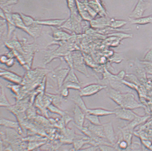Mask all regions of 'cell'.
<instances>
[{"mask_svg": "<svg viewBox=\"0 0 152 151\" xmlns=\"http://www.w3.org/2000/svg\"><path fill=\"white\" fill-rule=\"evenodd\" d=\"M150 116H140L138 115L136 116L133 120L131 121L130 123L126 126L129 129L134 131L135 128L145 122L147 120L150 118Z\"/></svg>", "mask_w": 152, "mask_h": 151, "instance_id": "obj_15", "label": "cell"}, {"mask_svg": "<svg viewBox=\"0 0 152 151\" xmlns=\"http://www.w3.org/2000/svg\"><path fill=\"white\" fill-rule=\"evenodd\" d=\"M20 14L26 27H29L36 23V20H35L32 17L24 14L22 13Z\"/></svg>", "mask_w": 152, "mask_h": 151, "instance_id": "obj_25", "label": "cell"}, {"mask_svg": "<svg viewBox=\"0 0 152 151\" xmlns=\"http://www.w3.org/2000/svg\"><path fill=\"white\" fill-rule=\"evenodd\" d=\"M1 77L14 84L20 85L23 81L21 76L15 73L4 69H1Z\"/></svg>", "mask_w": 152, "mask_h": 151, "instance_id": "obj_8", "label": "cell"}, {"mask_svg": "<svg viewBox=\"0 0 152 151\" xmlns=\"http://www.w3.org/2000/svg\"><path fill=\"white\" fill-rule=\"evenodd\" d=\"M71 53L73 59V69L89 77L90 76L83 54L81 52L78 51L72 52Z\"/></svg>", "mask_w": 152, "mask_h": 151, "instance_id": "obj_3", "label": "cell"}, {"mask_svg": "<svg viewBox=\"0 0 152 151\" xmlns=\"http://www.w3.org/2000/svg\"><path fill=\"white\" fill-rule=\"evenodd\" d=\"M12 17L14 24L17 28L25 30L26 27L24 25L20 13H12Z\"/></svg>", "mask_w": 152, "mask_h": 151, "instance_id": "obj_22", "label": "cell"}, {"mask_svg": "<svg viewBox=\"0 0 152 151\" xmlns=\"http://www.w3.org/2000/svg\"><path fill=\"white\" fill-rule=\"evenodd\" d=\"M82 85H80L76 83L71 82L64 83L62 87H66L69 89H72L75 90H80L81 89ZM61 87V88H62Z\"/></svg>", "mask_w": 152, "mask_h": 151, "instance_id": "obj_30", "label": "cell"}, {"mask_svg": "<svg viewBox=\"0 0 152 151\" xmlns=\"http://www.w3.org/2000/svg\"><path fill=\"white\" fill-rule=\"evenodd\" d=\"M102 125L106 139L111 145L114 146L116 143V137L112 121L104 123Z\"/></svg>", "mask_w": 152, "mask_h": 151, "instance_id": "obj_7", "label": "cell"}, {"mask_svg": "<svg viewBox=\"0 0 152 151\" xmlns=\"http://www.w3.org/2000/svg\"><path fill=\"white\" fill-rule=\"evenodd\" d=\"M99 148L100 151H118L113 145L102 144L99 145Z\"/></svg>", "mask_w": 152, "mask_h": 151, "instance_id": "obj_31", "label": "cell"}, {"mask_svg": "<svg viewBox=\"0 0 152 151\" xmlns=\"http://www.w3.org/2000/svg\"><path fill=\"white\" fill-rule=\"evenodd\" d=\"M15 58H9L5 65L8 67H11L15 65Z\"/></svg>", "mask_w": 152, "mask_h": 151, "instance_id": "obj_37", "label": "cell"}, {"mask_svg": "<svg viewBox=\"0 0 152 151\" xmlns=\"http://www.w3.org/2000/svg\"><path fill=\"white\" fill-rule=\"evenodd\" d=\"M60 91V95L64 99L67 98L69 94V90L66 87H62L59 90Z\"/></svg>", "mask_w": 152, "mask_h": 151, "instance_id": "obj_34", "label": "cell"}, {"mask_svg": "<svg viewBox=\"0 0 152 151\" xmlns=\"http://www.w3.org/2000/svg\"><path fill=\"white\" fill-rule=\"evenodd\" d=\"M87 126L90 131L96 136L99 138L106 139L102 124L101 125H95L88 122V124Z\"/></svg>", "mask_w": 152, "mask_h": 151, "instance_id": "obj_16", "label": "cell"}, {"mask_svg": "<svg viewBox=\"0 0 152 151\" xmlns=\"http://www.w3.org/2000/svg\"><path fill=\"white\" fill-rule=\"evenodd\" d=\"M0 124L1 126H4L10 129H14L19 131L20 126L17 121L1 118L0 120Z\"/></svg>", "mask_w": 152, "mask_h": 151, "instance_id": "obj_19", "label": "cell"}, {"mask_svg": "<svg viewBox=\"0 0 152 151\" xmlns=\"http://www.w3.org/2000/svg\"><path fill=\"white\" fill-rule=\"evenodd\" d=\"M43 27V26L36 23L30 27H26L24 32L36 39L41 36Z\"/></svg>", "mask_w": 152, "mask_h": 151, "instance_id": "obj_13", "label": "cell"}, {"mask_svg": "<svg viewBox=\"0 0 152 151\" xmlns=\"http://www.w3.org/2000/svg\"><path fill=\"white\" fill-rule=\"evenodd\" d=\"M93 114L98 117H102L114 114V111L107 110L102 108L88 109L86 113Z\"/></svg>", "mask_w": 152, "mask_h": 151, "instance_id": "obj_17", "label": "cell"}, {"mask_svg": "<svg viewBox=\"0 0 152 151\" xmlns=\"http://www.w3.org/2000/svg\"><path fill=\"white\" fill-rule=\"evenodd\" d=\"M86 119L88 122L95 125H101V124L99 117L89 113H86Z\"/></svg>", "mask_w": 152, "mask_h": 151, "instance_id": "obj_29", "label": "cell"}, {"mask_svg": "<svg viewBox=\"0 0 152 151\" xmlns=\"http://www.w3.org/2000/svg\"><path fill=\"white\" fill-rule=\"evenodd\" d=\"M107 86L100 84H93L82 88L79 94L82 97H89L96 94L103 90L107 88Z\"/></svg>", "mask_w": 152, "mask_h": 151, "instance_id": "obj_4", "label": "cell"}, {"mask_svg": "<svg viewBox=\"0 0 152 151\" xmlns=\"http://www.w3.org/2000/svg\"><path fill=\"white\" fill-rule=\"evenodd\" d=\"M48 110L52 113L58 114L63 117L67 113L62 111L60 108L51 103L48 107Z\"/></svg>", "mask_w": 152, "mask_h": 151, "instance_id": "obj_27", "label": "cell"}, {"mask_svg": "<svg viewBox=\"0 0 152 151\" xmlns=\"http://www.w3.org/2000/svg\"><path fill=\"white\" fill-rule=\"evenodd\" d=\"M129 22L132 24H138V25H145L151 23L152 22V16L142 17L141 18L136 19L129 18Z\"/></svg>", "mask_w": 152, "mask_h": 151, "instance_id": "obj_21", "label": "cell"}, {"mask_svg": "<svg viewBox=\"0 0 152 151\" xmlns=\"http://www.w3.org/2000/svg\"></svg>", "mask_w": 152, "mask_h": 151, "instance_id": "obj_39", "label": "cell"}, {"mask_svg": "<svg viewBox=\"0 0 152 151\" xmlns=\"http://www.w3.org/2000/svg\"><path fill=\"white\" fill-rule=\"evenodd\" d=\"M149 6V3L147 1H139L134 9L129 15V18L136 19L142 17L145 10Z\"/></svg>", "mask_w": 152, "mask_h": 151, "instance_id": "obj_6", "label": "cell"}, {"mask_svg": "<svg viewBox=\"0 0 152 151\" xmlns=\"http://www.w3.org/2000/svg\"><path fill=\"white\" fill-rule=\"evenodd\" d=\"M113 111L117 118L130 122L133 120L137 115L132 110L120 106L116 107Z\"/></svg>", "mask_w": 152, "mask_h": 151, "instance_id": "obj_5", "label": "cell"}, {"mask_svg": "<svg viewBox=\"0 0 152 151\" xmlns=\"http://www.w3.org/2000/svg\"><path fill=\"white\" fill-rule=\"evenodd\" d=\"M130 151H145L140 144L137 142L132 143Z\"/></svg>", "mask_w": 152, "mask_h": 151, "instance_id": "obj_32", "label": "cell"}, {"mask_svg": "<svg viewBox=\"0 0 152 151\" xmlns=\"http://www.w3.org/2000/svg\"><path fill=\"white\" fill-rule=\"evenodd\" d=\"M143 61L145 62H152V48L147 53Z\"/></svg>", "mask_w": 152, "mask_h": 151, "instance_id": "obj_36", "label": "cell"}, {"mask_svg": "<svg viewBox=\"0 0 152 151\" xmlns=\"http://www.w3.org/2000/svg\"><path fill=\"white\" fill-rule=\"evenodd\" d=\"M73 120L76 126L83 127L86 119V113L77 105H75L73 109Z\"/></svg>", "mask_w": 152, "mask_h": 151, "instance_id": "obj_10", "label": "cell"}, {"mask_svg": "<svg viewBox=\"0 0 152 151\" xmlns=\"http://www.w3.org/2000/svg\"><path fill=\"white\" fill-rule=\"evenodd\" d=\"M52 30V37L54 41H58L68 40L72 37L70 34L61 30L58 27H51Z\"/></svg>", "mask_w": 152, "mask_h": 151, "instance_id": "obj_11", "label": "cell"}, {"mask_svg": "<svg viewBox=\"0 0 152 151\" xmlns=\"http://www.w3.org/2000/svg\"><path fill=\"white\" fill-rule=\"evenodd\" d=\"M8 59V57L6 54L1 55V58H0L1 63V64H6Z\"/></svg>", "mask_w": 152, "mask_h": 151, "instance_id": "obj_38", "label": "cell"}, {"mask_svg": "<svg viewBox=\"0 0 152 151\" xmlns=\"http://www.w3.org/2000/svg\"><path fill=\"white\" fill-rule=\"evenodd\" d=\"M60 65L50 72V77L57 84L58 90L62 87L70 69L63 57L60 58Z\"/></svg>", "mask_w": 152, "mask_h": 151, "instance_id": "obj_1", "label": "cell"}, {"mask_svg": "<svg viewBox=\"0 0 152 151\" xmlns=\"http://www.w3.org/2000/svg\"><path fill=\"white\" fill-rule=\"evenodd\" d=\"M118 106L132 110L144 107L136 100L133 94L129 92L122 93L121 100Z\"/></svg>", "mask_w": 152, "mask_h": 151, "instance_id": "obj_2", "label": "cell"}, {"mask_svg": "<svg viewBox=\"0 0 152 151\" xmlns=\"http://www.w3.org/2000/svg\"><path fill=\"white\" fill-rule=\"evenodd\" d=\"M47 95L51 99L52 103L60 108V105L61 103L63 98L60 95H55L53 94L48 93Z\"/></svg>", "mask_w": 152, "mask_h": 151, "instance_id": "obj_26", "label": "cell"}, {"mask_svg": "<svg viewBox=\"0 0 152 151\" xmlns=\"http://www.w3.org/2000/svg\"><path fill=\"white\" fill-rule=\"evenodd\" d=\"M66 19H54L44 20H37L36 23L42 26H49L50 27H59L63 25Z\"/></svg>", "mask_w": 152, "mask_h": 151, "instance_id": "obj_12", "label": "cell"}, {"mask_svg": "<svg viewBox=\"0 0 152 151\" xmlns=\"http://www.w3.org/2000/svg\"><path fill=\"white\" fill-rule=\"evenodd\" d=\"M119 129L123 139L127 142L129 145H131L132 143V139L134 131H131L125 126L120 128Z\"/></svg>", "mask_w": 152, "mask_h": 151, "instance_id": "obj_20", "label": "cell"}, {"mask_svg": "<svg viewBox=\"0 0 152 151\" xmlns=\"http://www.w3.org/2000/svg\"><path fill=\"white\" fill-rule=\"evenodd\" d=\"M65 82L76 83V84L82 85V83L78 79L77 76L74 72V69H70L65 81L64 82V83Z\"/></svg>", "mask_w": 152, "mask_h": 151, "instance_id": "obj_24", "label": "cell"}, {"mask_svg": "<svg viewBox=\"0 0 152 151\" xmlns=\"http://www.w3.org/2000/svg\"><path fill=\"white\" fill-rule=\"evenodd\" d=\"M17 1H1V7L5 6H12L18 3Z\"/></svg>", "mask_w": 152, "mask_h": 151, "instance_id": "obj_35", "label": "cell"}, {"mask_svg": "<svg viewBox=\"0 0 152 151\" xmlns=\"http://www.w3.org/2000/svg\"><path fill=\"white\" fill-rule=\"evenodd\" d=\"M110 20L106 17H101L91 21V25L94 28L102 29L109 27Z\"/></svg>", "mask_w": 152, "mask_h": 151, "instance_id": "obj_14", "label": "cell"}, {"mask_svg": "<svg viewBox=\"0 0 152 151\" xmlns=\"http://www.w3.org/2000/svg\"><path fill=\"white\" fill-rule=\"evenodd\" d=\"M83 97L79 94L73 95L71 98V100L74 103L75 105L81 108L85 113H86L88 110L85 102L83 100Z\"/></svg>", "mask_w": 152, "mask_h": 151, "instance_id": "obj_18", "label": "cell"}, {"mask_svg": "<svg viewBox=\"0 0 152 151\" xmlns=\"http://www.w3.org/2000/svg\"><path fill=\"white\" fill-rule=\"evenodd\" d=\"M127 24V22L123 20L111 19L109 27L113 29H118L123 27Z\"/></svg>", "mask_w": 152, "mask_h": 151, "instance_id": "obj_28", "label": "cell"}, {"mask_svg": "<svg viewBox=\"0 0 152 151\" xmlns=\"http://www.w3.org/2000/svg\"><path fill=\"white\" fill-rule=\"evenodd\" d=\"M144 66L145 70L148 74L152 75V62H148L145 61L141 62Z\"/></svg>", "mask_w": 152, "mask_h": 151, "instance_id": "obj_33", "label": "cell"}, {"mask_svg": "<svg viewBox=\"0 0 152 151\" xmlns=\"http://www.w3.org/2000/svg\"><path fill=\"white\" fill-rule=\"evenodd\" d=\"M86 1H76V5L78 13L82 18L86 20L92 21L94 19L89 12V6Z\"/></svg>", "mask_w": 152, "mask_h": 151, "instance_id": "obj_9", "label": "cell"}, {"mask_svg": "<svg viewBox=\"0 0 152 151\" xmlns=\"http://www.w3.org/2000/svg\"><path fill=\"white\" fill-rule=\"evenodd\" d=\"M1 94H0V106L1 107H9L11 105L6 96L4 86L1 84Z\"/></svg>", "mask_w": 152, "mask_h": 151, "instance_id": "obj_23", "label": "cell"}]
</instances>
